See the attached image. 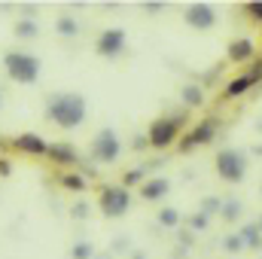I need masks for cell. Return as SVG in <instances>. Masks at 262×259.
Returning a JSON list of instances; mask_svg holds the SVG:
<instances>
[{
	"label": "cell",
	"instance_id": "d4e9b609",
	"mask_svg": "<svg viewBox=\"0 0 262 259\" xmlns=\"http://www.w3.org/2000/svg\"><path fill=\"white\" fill-rule=\"evenodd\" d=\"M241 12H244L253 25H262V0H247V3L241 6Z\"/></svg>",
	"mask_w": 262,
	"mask_h": 259
},
{
	"label": "cell",
	"instance_id": "f1b7e54d",
	"mask_svg": "<svg viewBox=\"0 0 262 259\" xmlns=\"http://www.w3.org/2000/svg\"><path fill=\"white\" fill-rule=\"evenodd\" d=\"M177 241H180V247H183V250H189V247L195 244V238H192V232H189V229H180V232H177Z\"/></svg>",
	"mask_w": 262,
	"mask_h": 259
},
{
	"label": "cell",
	"instance_id": "1f68e13d",
	"mask_svg": "<svg viewBox=\"0 0 262 259\" xmlns=\"http://www.w3.org/2000/svg\"><path fill=\"white\" fill-rule=\"evenodd\" d=\"M256 226H259V232H262V213H259V220H256Z\"/></svg>",
	"mask_w": 262,
	"mask_h": 259
},
{
	"label": "cell",
	"instance_id": "7c38bea8",
	"mask_svg": "<svg viewBox=\"0 0 262 259\" xmlns=\"http://www.w3.org/2000/svg\"><path fill=\"white\" fill-rule=\"evenodd\" d=\"M168 192H171V180H168V177H146V180L137 186V195H140L143 201H162Z\"/></svg>",
	"mask_w": 262,
	"mask_h": 259
},
{
	"label": "cell",
	"instance_id": "44dd1931",
	"mask_svg": "<svg viewBox=\"0 0 262 259\" xmlns=\"http://www.w3.org/2000/svg\"><path fill=\"white\" fill-rule=\"evenodd\" d=\"M156 220H159V226H165V229H180V226H183V213H180L177 207H162Z\"/></svg>",
	"mask_w": 262,
	"mask_h": 259
},
{
	"label": "cell",
	"instance_id": "4316f807",
	"mask_svg": "<svg viewBox=\"0 0 262 259\" xmlns=\"http://www.w3.org/2000/svg\"><path fill=\"white\" fill-rule=\"evenodd\" d=\"M143 180H146V171H143V168H131L128 174L122 177V186H125V189H128V186H140Z\"/></svg>",
	"mask_w": 262,
	"mask_h": 259
},
{
	"label": "cell",
	"instance_id": "e575fe53",
	"mask_svg": "<svg viewBox=\"0 0 262 259\" xmlns=\"http://www.w3.org/2000/svg\"><path fill=\"white\" fill-rule=\"evenodd\" d=\"M259 192H262V189H259Z\"/></svg>",
	"mask_w": 262,
	"mask_h": 259
},
{
	"label": "cell",
	"instance_id": "83f0119b",
	"mask_svg": "<svg viewBox=\"0 0 262 259\" xmlns=\"http://www.w3.org/2000/svg\"><path fill=\"white\" fill-rule=\"evenodd\" d=\"M89 213H92V210H89L85 201H76V204L70 207V217H73V220H89Z\"/></svg>",
	"mask_w": 262,
	"mask_h": 259
},
{
	"label": "cell",
	"instance_id": "52a82bcc",
	"mask_svg": "<svg viewBox=\"0 0 262 259\" xmlns=\"http://www.w3.org/2000/svg\"><path fill=\"white\" fill-rule=\"evenodd\" d=\"M216 134H220V119H216V116H204L201 122H195L192 128L180 137L177 149H180V153H192L195 146H207V143H213Z\"/></svg>",
	"mask_w": 262,
	"mask_h": 259
},
{
	"label": "cell",
	"instance_id": "ac0fdd59",
	"mask_svg": "<svg viewBox=\"0 0 262 259\" xmlns=\"http://www.w3.org/2000/svg\"><path fill=\"white\" fill-rule=\"evenodd\" d=\"M58 183H61V189H67V192H85V189H89V180H85V174H79V171L61 174Z\"/></svg>",
	"mask_w": 262,
	"mask_h": 259
},
{
	"label": "cell",
	"instance_id": "d6986e66",
	"mask_svg": "<svg viewBox=\"0 0 262 259\" xmlns=\"http://www.w3.org/2000/svg\"><path fill=\"white\" fill-rule=\"evenodd\" d=\"M55 34L64 37V40H73V37L79 34V21H76V15H58V18H55Z\"/></svg>",
	"mask_w": 262,
	"mask_h": 259
},
{
	"label": "cell",
	"instance_id": "8fae6325",
	"mask_svg": "<svg viewBox=\"0 0 262 259\" xmlns=\"http://www.w3.org/2000/svg\"><path fill=\"white\" fill-rule=\"evenodd\" d=\"M226 58L232 64H253L256 61V43H253V37H235L226 46Z\"/></svg>",
	"mask_w": 262,
	"mask_h": 259
},
{
	"label": "cell",
	"instance_id": "277c9868",
	"mask_svg": "<svg viewBox=\"0 0 262 259\" xmlns=\"http://www.w3.org/2000/svg\"><path fill=\"white\" fill-rule=\"evenodd\" d=\"M213 168H216V177H220L223 183H244L250 162H247V156H244L241 149L226 146V149H220V153H216Z\"/></svg>",
	"mask_w": 262,
	"mask_h": 259
},
{
	"label": "cell",
	"instance_id": "e0dca14e",
	"mask_svg": "<svg viewBox=\"0 0 262 259\" xmlns=\"http://www.w3.org/2000/svg\"><path fill=\"white\" fill-rule=\"evenodd\" d=\"M220 217H223V223H229V226L241 223V217H244V204H241V198H223V210H220Z\"/></svg>",
	"mask_w": 262,
	"mask_h": 259
},
{
	"label": "cell",
	"instance_id": "cb8c5ba5",
	"mask_svg": "<svg viewBox=\"0 0 262 259\" xmlns=\"http://www.w3.org/2000/svg\"><path fill=\"white\" fill-rule=\"evenodd\" d=\"M207 226H210V217H204L201 210H195V213L186 217V229H189V232H204Z\"/></svg>",
	"mask_w": 262,
	"mask_h": 259
},
{
	"label": "cell",
	"instance_id": "30bf717a",
	"mask_svg": "<svg viewBox=\"0 0 262 259\" xmlns=\"http://www.w3.org/2000/svg\"><path fill=\"white\" fill-rule=\"evenodd\" d=\"M262 79V61H253V67L247 70V73H241V76H235V79H229L226 82V89H223V98H229V101H235V98H241V95H247L256 82Z\"/></svg>",
	"mask_w": 262,
	"mask_h": 259
},
{
	"label": "cell",
	"instance_id": "5bb4252c",
	"mask_svg": "<svg viewBox=\"0 0 262 259\" xmlns=\"http://www.w3.org/2000/svg\"><path fill=\"white\" fill-rule=\"evenodd\" d=\"M46 159H49L52 165H76V162H79V156H76V149H73L70 143H49Z\"/></svg>",
	"mask_w": 262,
	"mask_h": 259
},
{
	"label": "cell",
	"instance_id": "7a4b0ae2",
	"mask_svg": "<svg viewBox=\"0 0 262 259\" xmlns=\"http://www.w3.org/2000/svg\"><path fill=\"white\" fill-rule=\"evenodd\" d=\"M189 122V113L180 110V113H165V116H156L149 122V131H146V140L152 149H168L174 143H180L183 137V125Z\"/></svg>",
	"mask_w": 262,
	"mask_h": 259
},
{
	"label": "cell",
	"instance_id": "9c48e42d",
	"mask_svg": "<svg viewBox=\"0 0 262 259\" xmlns=\"http://www.w3.org/2000/svg\"><path fill=\"white\" fill-rule=\"evenodd\" d=\"M183 21L192 28V31H210L216 25V9L204 0H195L183 9Z\"/></svg>",
	"mask_w": 262,
	"mask_h": 259
},
{
	"label": "cell",
	"instance_id": "4dcf8cb0",
	"mask_svg": "<svg viewBox=\"0 0 262 259\" xmlns=\"http://www.w3.org/2000/svg\"><path fill=\"white\" fill-rule=\"evenodd\" d=\"M12 171V165H9V159H0V177H6Z\"/></svg>",
	"mask_w": 262,
	"mask_h": 259
},
{
	"label": "cell",
	"instance_id": "9a60e30c",
	"mask_svg": "<svg viewBox=\"0 0 262 259\" xmlns=\"http://www.w3.org/2000/svg\"><path fill=\"white\" fill-rule=\"evenodd\" d=\"M180 101H183V110H198V107H204L207 95H204V89L198 82H186L180 89Z\"/></svg>",
	"mask_w": 262,
	"mask_h": 259
},
{
	"label": "cell",
	"instance_id": "5b68a950",
	"mask_svg": "<svg viewBox=\"0 0 262 259\" xmlns=\"http://www.w3.org/2000/svg\"><path fill=\"white\" fill-rule=\"evenodd\" d=\"M131 189H125L122 183H104L101 186V195H98V207H101V217L107 220H119L131 210Z\"/></svg>",
	"mask_w": 262,
	"mask_h": 259
},
{
	"label": "cell",
	"instance_id": "836d02e7",
	"mask_svg": "<svg viewBox=\"0 0 262 259\" xmlns=\"http://www.w3.org/2000/svg\"><path fill=\"white\" fill-rule=\"evenodd\" d=\"M256 131H262V119H259V122H256Z\"/></svg>",
	"mask_w": 262,
	"mask_h": 259
},
{
	"label": "cell",
	"instance_id": "ffe728a7",
	"mask_svg": "<svg viewBox=\"0 0 262 259\" xmlns=\"http://www.w3.org/2000/svg\"><path fill=\"white\" fill-rule=\"evenodd\" d=\"M12 34H15L18 40H34V37L40 34V25H37V18H18L15 28H12Z\"/></svg>",
	"mask_w": 262,
	"mask_h": 259
},
{
	"label": "cell",
	"instance_id": "603a6c76",
	"mask_svg": "<svg viewBox=\"0 0 262 259\" xmlns=\"http://www.w3.org/2000/svg\"><path fill=\"white\" fill-rule=\"evenodd\" d=\"M70 259H95V244L92 241H76L70 247Z\"/></svg>",
	"mask_w": 262,
	"mask_h": 259
},
{
	"label": "cell",
	"instance_id": "7402d4cb",
	"mask_svg": "<svg viewBox=\"0 0 262 259\" xmlns=\"http://www.w3.org/2000/svg\"><path fill=\"white\" fill-rule=\"evenodd\" d=\"M198 210H201L204 217H216V213L223 210V198H220V195H204V198L198 201Z\"/></svg>",
	"mask_w": 262,
	"mask_h": 259
},
{
	"label": "cell",
	"instance_id": "2e32d148",
	"mask_svg": "<svg viewBox=\"0 0 262 259\" xmlns=\"http://www.w3.org/2000/svg\"><path fill=\"white\" fill-rule=\"evenodd\" d=\"M238 235L244 241V250H262V232H259V226H256V220L253 223H244L238 229Z\"/></svg>",
	"mask_w": 262,
	"mask_h": 259
},
{
	"label": "cell",
	"instance_id": "4fadbf2b",
	"mask_svg": "<svg viewBox=\"0 0 262 259\" xmlns=\"http://www.w3.org/2000/svg\"><path fill=\"white\" fill-rule=\"evenodd\" d=\"M12 146H15L18 153H28V156H46V149H49V143H46L37 131H25V134L12 137Z\"/></svg>",
	"mask_w": 262,
	"mask_h": 259
},
{
	"label": "cell",
	"instance_id": "ba28073f",
	"mask_svg": "<svg viewBox=\"0 0 262 259\" xmlns=\"http://www.w3.org/2000/svg\"><path fill=\"white\" fill-rule=\"evenodd\" d=\"M125 46H128L125 28H104V31L98 34V40H95V52H98L101 58H119V55L125 52Z\"/></svg>",
	"mask_w": 262,
	"mask_h": 259
},
{
	"label": "cell",
	"instance_id": "3957f363",
	"mask_svg": "<svg viewBox=\"0 0 262 259\" xmlns=\"http://www.w3.org/2000/svg\"><path fill=\"white\" fill-rule=\"evenodd\" d=\"M3 70L12 82L34 85L40 79V58L31 52H21V49H9V52H3Z\"/></svg>",
	"mask_w": 262,
	"mask_h": 259
},
{
	"label": "cell",
	"instance_id": "484cf974",
	"mask_svg": "<svg viewBox=\"0 0 262 259\" xmlns=\"http://www.w3.org/2000/svg\"><path fill=\"white\" fill-rule=\"evenodd\" d=\"M223 250H226V253H241V250H244V241H241V235H238V232H232V235H223Z\"/></svg>",
	"mask_w": 262,
	"mask_h": 259
},
{
	"label": "cell",
	"instance_id": "f546056e",
	"mask_svg": "<svg viewBox=\"0 0 262 259\" xmlns=\"http://www.w3.org/2000/svg\"><path fill=\"white\" fill-rule=\"evenodd\" d=\"M162 9H165V3H159V0H146V3H143V12H146V15H156V12H162Z\"/></svg>",
	"mask_w": 262,
	"mask_h": 259
},
{
	"label": "cell",
	"instance_id": "8992f818",
	"mask_svg": "<svg viewBox=\"0 0 262 259\" xmlns=\"http://www.w3.org/2000/svg\"><path fill=\"white\" fill-rule=\"evenodd\" d=\"M122 156V140L113 128H101L92 137V162L98 165H113Z\"/></svg>",
	"mask_w": 262,
	"mask_h": 259
},
{
	"label": "cell",
	"instance_id": "6da1fadb",
	"mask_svg": "<svg viewBox=\"0 0 262 259\" xmlns=\"http://www.w3.org/2000/svg\"><path fill=\"white\" fill-rule=\"evenodd\" d=\"M89 116V104L79 92H55L46 98V119L61 131L79 128Z\"/></svg>",
	"mask_w": 262,
	"mask_h": 259
},
{
	"label": "cell",
	"instance_id": "d6a6232c",
	"mask_svg": "<svg viewBox=\"0 0 262 259\" xmlns=\"http://www.w3.org/2000/svg\"><path fill=\"white\" fill-rule=\"evenodd\" d=\"M95 259H110V253H104V256H95Z\"/></svg>",
	"mask_w": 262,
	"mask_h": 259
}]
</instances>
